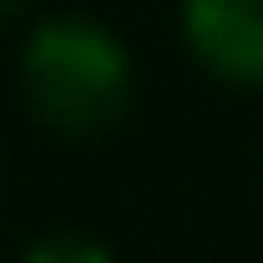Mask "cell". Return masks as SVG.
<instances>
[{
  "label": "cell",
  "instance_id": "6da1fadb",
  "mask_svg": "<svg viewBox=\"0 0 263 263\" xmlns=\"http://www.w3.org/2000/svg\"><path fill=\"white\" fill-rule=\"evenodd\" d=\"M18 102L60 144H96L120 132L138 108V54L108 18L60 6L30 12L18 36Z\"/></svg>",
  "mask_w": 263,
  "mask_h": 263
},
{
  "label": "cell",
  "instance_id": "7a4b0ae2",
  "mask_svg": "<svg viewBox=\"0 0 263 263\" xmlns=\"http://www.w3.org/2000/svg\"><path fill=\"white\" fill-rule=\"evenodd\" d=\"M174 30L210 84L263 96V0H180Z\"/></svg>",
  "mask_w": 263,
  "mask_h": 263
},
{
  "label": "cell",
  "instance_id": "3957f363",
  "mask_svg": "<svg viewBox=\"0 0 263 263\" xmlns=\"http://www.w3.org/2000/svg\"><path fill=\"white\" fill-rule=\"evenodd\" d=\"M18 263H120V251L90 228H48L18 251Z\"/></svg>",
  "mask_w": 263,
  "mask_h": 263
},
{
  "label": "cell",
  "instance_id": "277c9868",
  "mask_svg": "<svg viewBox=\"0 0 263 263\" xmlns=\"http://www.w3.org/2000/svg\"><path fill=\"white\" fill-rule=\"evenodd\" d=\"M30 6L36 0H0V24H30Z\"/></svg>",
  "mask_w": 263,
  "mask_h": 263
},
{
  "label": "cell",
  "instance_id": "5b68a950",
  "mask_svg": "<svg viewBox=\"0 0 263 263\" xmlns=\"http://www.w3.org/2000/svg\"><path fill=\"white\" fill-rule=\"evenodd\" d=\"M0 185H6V138H0Z\"/></svg>",
  "mask_w": 263,
  "mask_h": 263
}]
</instances>
